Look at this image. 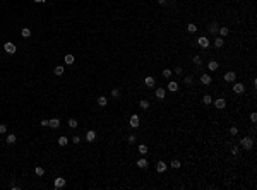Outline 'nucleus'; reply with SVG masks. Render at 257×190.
<instances>
[{
  "label": "nucleus",
  "instance_id": "12",
  "mask_svg": "<svg viewBox=\"0 0 257 190\" xmlns=\"http://www.w3.org/2000/svg\"><path fill=\"white\" fill-rule=\"evenodd\" d=\"M130 127L132 128H137L139 127V116L137 115H132L130 116Z\"/></svg>",
  "mask_w": 257,
  "mask_h": 190
},
{
  "label": "nucleus",
  "instance_id": "41",
  "mask_svg": "<svg viewBox=\"0 0 257 190\" xmlns=\"http://www.w3.org/2000/svg\"><path fill=\"white\" fill-rule=\"evenodd\" d=\"M250 120H252L254 123H255V122H257V115H255V113H252V115H250Z\"/></svg>",
  "mask_w": 257,
  "mask_h": 190
},
{
  "label": "nucleus",
  "instance_id": "15",
  "mask_svg": "<svg viewBox=\"0 0 257 190\" xmlns=\"http://www.w3.org/2000/svg\"><path fill=\"white\" fill-rule=\"evenodd\" d=\"M168 91H171V93H175V91H178V82H168Z\"/></svg>",
  "mask_w": 257,
  "mask_h": 190
},
{
  "label": "nucleus",
  "instance_id": "38",
  "mask_svg": "<svg viewBox=\"0 0 257 190\" xmlns=\"http://www.w3.org/2000/svg\"><path fill=\"white\" fill-rule=\"evenodd\" d=\"M5 132H7V125L2 123V125H0V134H5Z\"/></svg>",
  "mask_w": 257,
  "mask_h": 190
},
{
  "label": "nucleus",
  "instance_id": "40",
  "mask_svg": "<svg viewBox=\"0 0 257 190\" xmlns=\"http://www.w3.org/2000/svg\"><path fill=\"white\" fill-rule=\"evenodd\" d=\"M129 142H130V144H134V142H135V135H134V134L129 135Z\"/></svg>",
  "mask_w": 257,
  "mask_h": 190
},
{
  "label": "nucleus",
  "instance_id": "43",
  "mask_svg": "<svg viewBox=\"0 0 257 190\" xmlns=\"http://www.w3.org/2000/svg\"><path fill=\"white\" fill-rule=\"evenodd\" d=\"M231 153H233V156L238 153V147H237V146H233V147H231Z\"/></svg>",
  "mask_w": 257,
  "mask_h": 190
},
{
  "label": "nucleus",
  "instance_id": "25",
  "mask_svg": "<svg viewBox=\"0 0 257 190\" xmlns=\"http://www.w3.org/2000/svg\"><path fill=\"white\" fill-rule=\"evenodd\" d=\"M202 103H204V104H211V103H212V98H211L209 94H206L204 98H202Z\"/></svg>",
  "mask_w": 257,
  "mask_h": 190
},
{
  "label": "nucleus",
  "instance_id": "19",
  "mask_svg": "<svg viewBox=\"0 0 257 190\" xmlns=\"http://www.w3.org/2000/svg\"><path fill=\"white\" fill-rule=\"evenodd\" d=\"M21 34H22V38H29V36H31V29H29V28H22Z\"/></svg>",
  "mask_w": 257,
  "mask_h": 190
},
{
  "label": "nucleus",
  "instance_id": "17",
  "mask_svg": "<svg viewBox=\"0 0 257 190\" xmlns=\"http://www.w3.org/2000/svg\"><path fill=\"white\" fill-rule=\"evenodd\" d=\"M223 45H224V40H223V38H220V36H218L216 40H214V46H216V48H221Z\"/></svg>",
  "mask_w": 257,
  "mask_h": 190
},
{
  "label": "nucleus",
  "instance_id": "44",
  "mask_svg": "<svg viewBox=\"0 0 257 190\" xmlns=\"http://www.w3.org/2000/svg\"><path fill=\"white\" fill-rule=\"evenodd\" d=\"M41 127H48V120H41Z\"/></svg>",
  "mask_w": 257,
  "mask_h": 190
},
{
  "label": "nucleus",
  "instance_id": "21",
  "mask_svg": "<svg viewBox=\"0 0 257 190\" xmlns=\"http://www.w3.org/2000/svg\"><path fill=\"white\" fill-rule=\"evenodd\" d=\"M170 166H171V168H173V169H178L180 166H182V163H180L178 159H173V161L170 163Z\"/></svg>",
  "mask_w": 257,
  "mask_h": 190
},
{
  "label": "nucleus",
  "instance_id": "33",
  "mask_svg": "<svg viewBox=\"0 0 257 190\" xmlns=\"http://www.w3.org/2000/svg\"><path fill=\"white\" fill-rule=\"evenodd\" d=\"M228 33H230V29H228V28H220V34H221V36H226Z\"/></svg>",
  "mask_w": 257,
  "mask_h": 190
},
{
  "label": "nucleus",
  "instance_id": "29",
  "mask_svg": "<svg viewBox=\"0 0 257 190\" xmlns=\"http://www.w3.org/2000/svg\"><path fill=\"white\" fill-rule=\"evenodd\" d=\"M69 127L70 128H76V127H77V120H76V118H70L69 120Z\"/></svg>",
  "mask_w": 257,
  "mask_h": 190
},
{
  "label": "nucleus",
  "instance_id": "23",
  "mask_svg": "<svg viewBox=\"0 0 257 190\" xmlns=\"http://www.w3.org/2000/svg\"><path fill=\"white\" fill-rule=\"evenodd\" d=\"M106 103H108V99H106L105 96H99L98 98V104L99 106H106Z\"/></svg>",
  "mask_w": 257,
  "mask_h": 190
},
{
  "label": "nucleus",
  "instance_id": "46",
  "mask_svg": "<svg viewBox=\"0 0 257 190\" xmlns=\"http://www.w3.org/2000/svg\"><path fill=\"white\" fill-rule=\"evenodd\" d=\"M166 2H168V0H158V4H159V5H166Z\"/></svg>",
  "mask_w": 257,
  "mask_h": 190
},
{
  "label": "nucleus",
  "instance_id": "34",
  "mask_svg": "<svg viewBox=\"0 0 257 190\" xmlns=\"http://www.w3.org/2000/svg\"><path fill=\"white\" fill-rule=\"evenodd\" d=\"M163 77H165V79L171 77V70H170V69H165V70H163Z\"/></svg>",
  "mask_w": 257,
  "mask_h": 190
},
{
  "label": "nucleus",
  "instance_id": "7",
  "mask_svg": "<svg viewBox=\"0 0 257 190\" xmlns=\"http://www.w3.org/2000/svg\"><path fill=\"white\" fill-rule=\"evenodd\" d=\"M214 106H216V108H218V110H223V108H224V106H226V101H224V99H223V98H218V99H216V101H214Z\"/></svg>",
  "mask_w": 257,
  "mask_h": 190
},
{
  "label": "nucleus",
  "instance_id": "5",
  "mask_svg": "<svg viewBox=\"0 0 257 190\" xmlns=\"http://www.w3.org/2000/svg\"><path fill=\"white\" fill-rule=\"evenodd\" d=\"M235 79H237V74H235L233 70H230V72L224 74V81H226V82H235Z\"/></svg>",
  "mask_w": 257,
  "mask_h": 190
},
{
  "label": "nucleus",
  "instance_id": "32",
  "mask_svg": "<svg viewBox=\"0 0 257 190\" xmlns=\"http://www.w3.org/2000/svg\"><path fill=\"white\" fill-rule=\"evenodd\" d=\"M67 142H69L67 137H60V139H58V144H60V146H67Z\"/></svg>",
  "mask_w": 257,
  "mask_h": 190
},
{
  "label": "nucleus",
  "instance_id": "26",
  "mask_svg": "<svg viewBox=\"0 0 257 190\" xmlns=\"http://www.w3.org/2000/svg\"><path fill=\"white\" fill-rule=\"evenodd\" d=\"M209 31H211V33H218V24L216 22H211V24H209Z\"/></svg>",
  "mask_w": 257,
  "mask_h": 190
},
{
  "label": "nucleus",
  "instance_id": "47",
  "mask_svg": "<svg viewBox=\"0 0 257 190\" xmlns=\"http://www.w3.org/2000/svg\"><path fill=\"white\" fill-rule=\"evenodd\" d=\"M34 2H38V4H43V2H46V0H34Z\"/></svg>",
  "mask_w": 257,
  "mask_h": 190
},
{
  "label": "nucleus",
  "instance_id": "22",
  "mask_svg": "<svg viewBox=\"0 0 257 190\" xmlns=\"http://www.w3.org/2000/svg\"><path fill=\"white\" fill-rule=\"evenodd\" d=\"M137 166H139V168H141V169L147 168V161H146V159H144V158H142V159H139V161H137Z\"/></svg>",
  "mask_w": 257,
  "mask_h": 190
},
{
  "label": "nucleus",
  "instance_id": "28",
  "mask_svg": "<svg viewBox=\"0 0 257 190\" xmlns=\"http://www.w3.org/2000/svg\"><path fill=\"white\" fill-rule=\"evenodd\" d=\"M62 74H64V67L57 65V67H55V75H62Z\"/></svg>",
  "mask_w": 257,
  "mask_h": 190
},
{
  "label": "nucleus",
  "instance_id": "24",
  "mask_svg": "<svg viewBox=\"0 0 257 190\" xmlns=\"http://www.w3.org/2000/svg\"><path fill=\"white\" fill-rule=\"evenodd\" d=\"M137 151H139V153H141V154H142V156H144V154H147V146L141 144V146H139V147H137Z\"/></svg>",
  "mask_w": 257,
  "mask_h": 190
},
{
  "label": "nucleus",
  "instance_id": "39",
  "mask_svg": "<svg viewBox=\"0 0 257 190\" xmlns=\"http://www.w3.org/2000/svg\"><path fill=\"white\" fill-rule=\"evenodd\" d=\"M194 63H196V65H199V63H200V57H199V55L194 57Z\"/></svg>",
  "mask_w": 257,
  "mask_h": 190
},
{
  "label": "nucleus",
  "instance_id": "14",
  "mask_svg": "<svg viewBox=\"0 0 257 190\" xmlns=\"http://www.w3.org/2000/svg\"><path fill=\"white\" fill-rule=\"evenodd\" d=\"M200 82L206 84V86L211 84V75H209V74H202V75H200Z\"/></svg>",
  "mask_w": 257,
  "mask_h": 190
},
{
  "label": "nucleus",
  "instance_id": "20",
  "mask_svg": "<svg viewBox=\"0 0 257 190\" xmlns=\"http://www.w3.org/2000/svg\"><path fill=\"white\" fill-rule=\"evenodd\" d=\"M64 60H65L67 65H70V63H74V60H76V58H74V55H65V57H64Z\"/></svg>",
  "mask_w": 257,
  "mask_h": 190
},
{
  "label": "nucleus",
  "instance_id": "16",
  "mask_svg": "<svg viewBox=\"0 0 257 190\" xmlns=\"http://www.w3.org/2000/svg\"><path fill=\"white\" fill-rule=\"evenodd\" d=\"M165 94H166V93H165L163 87H158V89H156V98L158 99H165Z\"/></svg>",
  "mask_w": 257,
  "mask_h": 190
},
{
  "label": "nucleus",
  "instance_id": "10",
  "mask_svg": "<svg viewBox=\"0 0 257 190\" xmlns=\"http://www.w3.org/2000/svg\"><path fill=\"white\" fill-rule=\"evenodd\" d=\"M48 127H52V128H58V127H60V120H58V118H52V120H48Z\"/></svg>",
  "mask_w": 257,
  "mask_h": 190
},
{
  "label": "nucleus",
  "instance_id": "35",
  "mask_svg": "<svg viewBox=\"0 0 257 190\" xmlns=\"http://www.w3.org/2000/svg\"><path fill=\"white\" fill-rule=\"evenodd\" d=\"M111 98H120V89H113L111 91Z\"/></svg>",
  "mask_w": 257,
  "mask_h": 190
},
{
  "label": "nucleus",
  "instance_id": "6",
  "mask_svg": "<svg viewBox=\"0 0 257 190\" xmlns=\"http://www.w3.org/2000/svg\"><path fill=\"white\" fill-rule=\"evenodd\" d=\"M233 91L237 93V94H242V93L245 91V87H243V84H240V82H235L233 84Z\"/></svg>",
  "mask_w": 257,
  "mask_h": 190
},
{
  "label": "nucleus",
  "instance_id": "11",
  "mask_svg": "<svg viewBox=\"0 0 257 190\" xmlns=\"http://www.w3.org/2000/svg\"><path fill=\"white\" fill-rule=\"evenodd\" d=\"M168 165H165V161H158V165H156V169H158V173H163V171H166Z\"/></svg>",
  "mask_w": 257,
  "mask_h": 190
},
{
  "label": "nucleus",
  "instance_id": "13",
  "mask_svg": "<svg viewBox=\"0 0 257 190\" xmlns=\"http://www.w3.org/2000/svg\"><path fill=\"white\" fill-rule=\"evenodd\" d=\"M144 84H146L147 87H154L156 81H154V77H151V75H149V77H146V79H144Z\"/></svg>",
  "mask_w": 257,
  "mask_h": 190
},
{
  "label": "nucleus",
  "instance_id": "30",
  "mask_svg": "<svg viewBox=\"0 0 257 190\" xmlns=\"http://www.w3.org/2000/svg\"><path fill=\"white\" fill-rule=\"evenodd\" d=\"M139 106L142 108V110H147V108H149V103H147L146 99H142V101H141V103H139Z\"/></svg>",
  "mask_w": 257,
  "mask_h": 190
},
{
  "label": "nucleus",
  "instance_id": "18",
  "mask_svg": "<svg viewBox=\"0 0 257 190\" xmlns=\"http://www.w3.org/2000/svg\"><path fill=\"white\" fill-rule=\"evenodd\" d=\"M16 139H17V137L14 135V134H9V135L5 137V141H7V144H14V142H16Z\"/></svg>",
  "mask_w": 257,
  "mask_h": 190
},
{
  "label": "nucleus",
  "instance_id": "27",
  "mask_svg": "<svg viewBox=\"0 0 257 190\" xmlns=\"http://www.w3.org/2000/svg\"><path fill=\"white\" fill-rule=\"evenodd\" d=\"M187 31H189V33H196V31H197V26H196V24H192V22H190V24L187 26Z\"/></svg>",
  "mask_w": 257,
  "mask_h": 190
},
{
  "label": "nucleus",
  "instance_id": "9",
  "mask_svg": "<svg viewBox=\"0 0 257 190\" xmlns=\"http://www.w3.org/2000/svg\"><path fill=\"white\" fill-rule=\"evenodd\" d=\"M86 141L87 142H94L96 141V132H94V130H89V132L86 134Z\"/></svg>",
  "mask_w": 257,
  "mask_h": 190
},
{
  "label": "nucleus",
  "instance_id": "37",
  "mask_svg": "<svg viewBox=\"0 0 257 190\" xmlns=\"http://www.w3.org/2000/svg\"><path fill=\"white\" fill-rule=\"evenodd\" d=\"M72 142H74V144H79V142H81V137H79V135H74L72 137Z\"/></svg>",
  "mask_w": 257,
  "mask_h": 190
},
{
  "label": "nucleus",
  "instance_id": "8",
  "mask_svg": "<svg viewBox=\"0 0 257 190\" xmlns=\"http://www.w3.org/2000/svg\"><path fill=\"white\" fill-rule=\"evenodd\" d=\"M208 69H209L211 72H214V70H218V69H220V63H218L216 60H211V62L208 63Z\"/></svg>",
  "mask_w": 257,
  "mask_h": 190
},
{
  "label": "nucleus",
  "instance_id": "1",
  "mask_svg": "<svg viewBox=\"0 0 257 190\" xmlns=\"http://www.w3.org/2000/svg\"><path fill=\"white\" fill-rule=\"evenodd\" d=\"M240 146H242L243 149H247V151H249V149H252V146H254V141L250 139V137H243V139L240 141Z\"/></svg>",
  "mask_w": 257,
  "mask_h": 190
},
{
  "label": "nucleus",
  "instance_id": "45",
  "mask_svg": "<svg viewBox=\"0 0 257 190\" xmlns=\"http://www.w3.org/2000/svg\"><path fill=\"white\" fill-rule=\"evenodd\" d=\"M182 72H184V70H182V67H177V69H175V74H182Z\"/></svg>",
  "mask_w": 257,
  "mask_h": 190
},
{
  "label": "nucleus",
  "instance_id": "42",
  "mask_svg": "<svg viewBox=\"0 0 257 190\" xmlns=\"http://www.w3.org/2000/svg\"><path fill=\"white\" fill-rule=\"evenodd\" d=\"M184 82H185V84H192V77H189V75H187V77H185V81H184Z\"/></svg>",
  "mask_w": 257,
  "mask_h": 190
},
{
  "label": "nucleus",
  "instance_id": "2",
  "mask_svg": "<svg viewBox=\"0 0 257 190\" xmlns=\"http://www.w3.org/2000/svg\"><path fill=\"white\" fill-rule=\"evenodd\" d=\"M4 50H5V53H10V55H14V53H16V45H14V43L12 41H7V43H5V45H4Z\"/></svg>",
  "mask_w": 257,
  "mask_h": 190
},
{
  "label": "nucleus",
  "instance_id": "3",
  "mask_svg": "<svg viewBox=\"0 0 257 190\" xmlns=\"http://www.w3.org/2000/svg\"><path fill=\"white\" fill-rule=\"evenodd\" d=\"M53 187H55V188H64V187H65V178H62V176L55 178V182H53Z\"/></svg>",
  "mask_w": 257,
  "mask_h": 190
},
{
  "label": "nucleus",
  "instance_id": "4",
  "mask_svg": "<svg viewBox=\"0 0 257 190\" xmlns=\"http://www.w3.org/2000/svg\"><path fill=\"white\" fill-rule=\"evenodd\" d=\"M197 45L202 46V48H209V45H211V43H209V40H208L206 36H200L199 40H197Z\"/></svg>",
  "mask_w": 257,
  "mask_h": 190
},
{
  "label": "nucleus",
  "instance_id": "36",
  "mask_svg": "<svg viewBox=\"0 0 257 190\" xmlns=\"http://www.w3.org/2000/svg\"><path fill=\"white\" fill-rule=\"evenodd\" d=\"M230 134H231V135H237V134H238V128L237 127H231V128H230Z\"/></svg>",
  "mask_w": 257,
  "mask_h": 190
},
{
  "label": "nucleus",
  "instance_id": "31",
  "mask_svg": "<svg viewBox=\"0 0 257 190\" xmlns=\"http://www.w3.org/2000/svg\"><path fill=\"white\" fill-rule=\"evenodd\" d=\"M34 171H36V175H38V176H43V175H45V169L41 168V166H38V168L34 169Z\"/></svg>",
  "mask_w": 257,
  "mask_h": 190
}]
</instances>
